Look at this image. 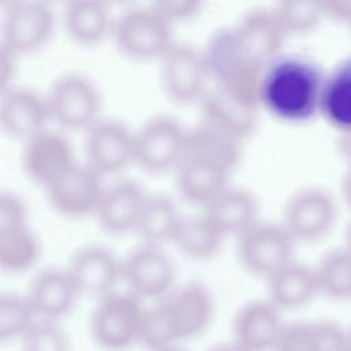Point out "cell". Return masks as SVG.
Here are the masks:
<instances>
[{
    "instance_id": "681fc988",
    "label": "cell",
    "mask_w": 351,
    "mask_h": 351,
    "mask_svg": "<svg viewBox=\"0 0 351 351\" xmlns=\"http://www.w3.org/2000/svg\"><path fill=\"white\" fill-rule=\"evenodd\" d=\"M158 351H181V350H177V348H171V347H166V348H162V350H158Z\"/></svg>"
},
{
    "instance_id": "30bf717a",
    "label": "cell",
    "mask_w": 351,
    "mask_h": 351,
    "mask_svg": "<svg viewBox=\"0 0 351 351\" xmlns=\"http://www.w3.org/2000/svg\"><path fill=\"white\" fill-rule=\"evenodd\" d=\"M86 132V165L99 174L117 173L134 160V133L121 122L99 119Z\"/></svg>"
},
{
    "instance_id": "7402d4cb",
    "label": "cell",
    "mask_w": 351,
    "mask_h": 351,
    "mask_svg": "<svg viewBox=\"0 0 351 351\" xmlns=\"http://www.w3.org/2000/svg\"><path fill=\"white\" fill-rule=\"evenodd\" d=\"M145 199L147 196L136 182L123 181L103 192L95 214L108 232L134 230Z\"/></svg>"
},
{
    "instance_id": "484cf974",
    "label": "cell",
    "mask_w": 351,
    "mask_h": 351,
    "mask_svg": "<svg viewBox=\"0 0 351 351\" xmlns=\"http://www.w3.org/2000/svg\"><path fill=\"white\" fill-rule=\"evenodd\" d=\"M186 154L208 160L229 173L240 160V141L202 122L188 133Z\"/></svg>"
},
{
    "instance_id": "3957f363",
    "label": "cell",
    "mask_w": 351,
    "mask_h": 351,
    "mask_svg": "<svg viewBox=\"0 0 351 351\" xmlns=\"http://www.w3.org/2000/svg\"><path fill=\"white\" fill-rule=\"evenodd\" d=\"M45 97L51 119L63 128L88 130L100 119L99 90L82 75L67 74L58 78Z\"/></svg>"
},
{
    "instance_id": "d6a6232c",
    "label": "cell",
    "mask_w": 351,
    "mask_h": 351,
    "mask_svg": "<svg viewBox=\"0 0 351 351\" xmlns=\"http://www.w3.org/2000/svg\"><path fill=\"white\" fill-rule=\"evenodd\" d=\"M274 12L287 33H299L310 30L324 14V8L321 0H280Z\"/></svg>"
},
{
    "instance_id": "9a60e30c",
    "label": "cell",
    "mask_w": 351,
    "mask_h": 351,
    "mask_svg": "<svg viewBox=\"0 0 351 351\" xmlns=\"http://www.w3.org/2000/svg\"><path fill=\"white\" fill-rule=\"evenodd\" d=\"M48 119L51 114L45 96L19 88L3 90L0 122L8 134L27 140L45 130Z\"/></svg>"
},
{
    "instance_id": "44dd1931",
    "label": "cell",
    "mask_w": 351,
    "mask_h": 351,
    "mask_svg": "<svg viewBox=\"0 0 351 351\" xmlns=\"http://www.w3.org/2000/svg\"><path fill=\"white\" fill-rule=\"evenodd\" d=\"M78 295L80 292L67 270L48 269L36 276L26 299L34 314L53 319L67 313Z\"/></svg>"
},
{
    "instance_id": "ba28073f",
    "label": "cell",
    "mask_w": 351,
    "mask_h": 351,
    "mask_svg": "<svg viewBox=\"0 0 351 351\" xmlns=\"http://www.w3.org/2000/svg\"><path fill=\"white\" fill-rule=\"evenodd\" d=\"M239 252L244 266L267 278L292 262L293 239L282 228L255 222L240 236Z\"/></svg>"
},
{
    "instance_id": "d4e9b609",
    "label": "cell",
    "mask_w": 351,
    "mask_h": 351,
    "mask_svg": "<svg viewBox=\"0 0 351 351\" xmlns=\"http://www.w3.org/2000/svg\"><path fill=\"white\" fill-rule=\"evenodd\" d=\"M317 292L315 270L293 261L269 277L270 302L278 308L303 306Z\"/></svg>"
},
{
    "instance_id": "8992f818",
    "label": "cell",
    "mask_w": 351,
    "mask_h": 351,
    "mask_svg": "<svg viewBox=\"0 0 351 351\" xmlns=\"http://www.w3.org/2000/svg\"><path fill=\"white\" fill-rule=\"evenodd\" d=\"M55 27L53 14L43 0H19L4 11L3 43L18 53L34 52L51 38Z\"/></svg>"
},
{
    "instance_id": "d590c367",
    "label": "cell",
    "mask_w": 351,
    "mask_h": 351,
    "mask_svg": "<svg viewBox=\"0 0 351 351\" xmlns=\"http://www.w3.org/2000/svg\"><path fill=\"white\" fill-rule=\"evenodd\" d=\"M348 341V330L337 324H308V351H347Z\"/></svg>"
},
{
    "instance_id": "4316f807",
    "label": "cell",
    "mask_w": 351,
    "mask_h": 351,
    "mask_svg": "<svg viewBox=\"0 0 351 351\" xmlns=\"http://www.w3.org/2000/svg\"><path fill=\"white\" fill-rule=\"evenodd\" d=\"M181 219L171 199L160 195L147 196L134 230L145 244L158 245L163 241H173Z\"/></svg>"
},
{
    "instance_id": "c3c4849f",
    "label": "cell",
    "mask_w": 351,
    "mask_h": 351,
    "mask_svg": "<svg viewBox=\"0 0 351 351\" xmlns=\"http://www.w3.org/2000/svg\"><path fill=\"white\" fill-rule=\"evenodd\" d=\"M43 1H45V3H48V4H51V3H67L69 0H43Z\"/></svg>"
},
{
    "instance_id": "603a6c76",
    "label": "cell",
    "mask_w": 351,
    "mask_h": 351,
    "mask_svg": "<svg viewBox=\"0 0 351 351\" xmlns=\"http://www.w3.org/2000/svg\"><path fill=\"white\" fill-rule=\"evenodd\" d=\"M254 197L241 189L225 188L206 204V218L223 234H241L256 222Z\"/></svg>"
},
{
    "instance_id": "bcb514c9",
    "label": "cell",
    "mask_w": 351,
    "mask_h": 351,
    "mask_svg": "<svg viewBox=\"0 0 351 351\" xmlns=\"http://www.w3.org/2000/svg\"><path fill=\"white\" fill-rule=\"evenodd\" d=\"M0 1H1L3 7L5 8V7H8V5H11V4H14V3H16V1H19V0H0Z\"/></svg>"
},
{
    "instance_id": "9c48e42d",
    "label": "cell",
    "mask_w": 351,
    "mask_h": 351,
    "mask_svg": "<svg viewBox=\"0 0 351 351\" xmlns=\"http://www.w3.org/2000/svg\"><path fill=\"white\" fill-rule=\"evenodd\" d=\"M336 218L332 196L318 188L295 193L284 211V229L293 240L311 241L324 236Z\"/></svg>"
},
{
    "instance_id": "f1b7e54d",
    "label": "cell",
    "mask_w": 351,
    "mask_h": 351,
    "mask_svg": "<svg viewBox=\"0 0 351 351\" xmlns=\"http://www.w3.org/2000/svg\"><path fill=\"white\" fill-rule=\"evenodd\" d=\"M225 236L206 218L202 217L181 219L178 229L173 237V243L192 258L213 256Z\"/></svg>"
},
{
    "instance_id": "83f0119b",
    "label": "cell",
    "mask_w": 351,
    "mask_h": 351,
    "mask_svg": "<svg viewBox=\"0 0 351 351\" xmlns=\"http://www.w3.org/2000/svg\"><path fill=\"white\" fill-rule=\"evenodd\" d=\"M319 111L341 133L351 130V59L324 81Z\"/></svg>"
},
{
    "instance_id": "6da1fadb",
    "label": "cell",
    "mask_w": 351,
    "mask_h": 351,
    "mask_svg": "<svg viewBox=\"0 0 351 351\" xmlns=\"http://www.w3.org/2000/svg\"><path fill=\"white\" fill-rule=\"evenodd\" d=\"M324 81L308 60L277 58L263 70L259 103L282 121H306L319 111Z\"/></svg>"
},
{
    "instance_id": "816d5d0a",
    "label": "cell",
    "mask_w": 351,
    "mask_h": 351,
    "mask_svg": "<svg viewBox=\"0 0 351 351\" xmlns=\"http://www.w3.org/2000/svg\"><path fill=\"white\" fill-rule=\"evenodd\" d=\"M348 339H350V341H351V328H350V330H348Z\"/></svg>"
},
{
    "instance_id": "ab89813d",
    "label": "cell",
    "mask_w": 351,
    "mask_h": 351,
    "mask_svg": "<svg viewBox=\"0 0 351 351\" xmlns=\"http://www.w3.org/2000/svg\"><path fill=\"white\" fill-rule=\"evenodd\" d=\"M18 53L15 49L8 47L7 44L1 43V49H0V84H1V90L8 89L10 81H12L15 71H16V60Z\"/></svg>"
},
{
    "instance_id": "8d00e7d4",
    "label": "cell",
    "mask_w": 351,
    "mask_h": 351,
    "mask_svg": "<svg viewBox=\"0 0 351 351\" xmlns=\"http://www.w3.org/2000/svg\"><path fill=\"white\" fill-rule=\"evenodd\" d=\"M202 1L203 0H152L151 7L174 23L192 18L199 11Z\"/></svg>"
},
{
    "instance_id": "f6af8a7d",
    "label": "cell",
    "mask_w": 351,
    "mask_h": 351,
    "mask_svg": "<svg viewBox=\"0 0 351 351\" xmlns=\"http://www.w3.org/2000/svg\"><path fill=\"white\" fill-rule=\"evenodd\" d=\"M346 248L351 252V223H350V226L347 229V245H346Z\"/></svg>"
},
{
    "instance_id": "e575fe53",
    "label": "cell",
    "mask_w": 351,
    "mask_h": 351,
    "mask_svg": "<svg viewBox=\"0 0 351 351\" xmlns=\"http://www.w3.org/2000/svg\"><path fill=\"white\" fill-rule=\"evenodd\" d=\"M177 339L178 337L160 304L152 310L144 311L138 340H141L147 347L158 351L170 347Z\"/></svg>"
},
{
    "instance_id": "60d3db41",
    "label": "cell",
    "mask_w": 351,
    "mask_h": 351,
    "mask_svg": "<svg viewBox=\"0 0 351 351\" xmlns=\"http://www.w3.org/2000/svg\"><path fill=\"white\" fill-rule=\"evenodd\" d=\"M324 12L337 18L351 21V0H321Z\"/></svg>"
},
{
    "instance_id": "4dcf8cb0",
    "label": "cell",
    "mask_w": 351,
    "mask_h": 351,
    "mask_svg": "<svg viewBox=\"0 0 351 351\" xmlns=\"http://www.w3.org/2000/svg\"><path fill=\"white\" fill-rule=\"evenodd\" d=\"M314 270L319 292L333 299H351V252L347 248L326 254Z\"/></svg>"
},
{
    "instance_id": "ee69618b",
    "label": "cell",
    "mask_w": 351,
    "mask_h": 351,
    "mask_svg": "<svg viewBox=\"0 0 351 351\" xmlns=\"http://www.w3.org/2000/svg\"><path fill=\"white\" fill-rule=\"evenodd\" d=\"M210 351H247V350L243 348L239 343L233 341V343H226V344L215 346V347L211 348Z\"/></svg>"
},
{
    "instance_id": "4fadbf2b",
    "label": "cell",
    "mask_w": 351,
    "mask_h": 351,
    "mask_svg": "<svg viewBox=\"0 0 351 351\" xmlns=\"http://www.w3.org/2000/svg\"><path fill=\"white\" fill-rule=\"evenodd\" d=\"M241 53L256 66L266 67L277 59L287 30L276 12L251 11L232 27Z\"/></svg>"
},
{
    "instance_id": "277c9868",
    "label": "cell",
    "mask_w": 351,
    "mask_h": 351,
    "mask_svg": "<svg viewBox=\"0 0 351 351\" xmlns=\"http://www.w3.org/2000/svg\"><path fill=\"white\" fill-rule=\"evenodd\" d=\"M188 133L171 117H156L134 133V162L151 171L178 167L186 155Z\"/></svg>"
},
{
    "instance_id": "f907efd6",
    "label": "cell",
    "mask_w": 351,
    "mask_h": 351,
    "mask_svg": "<svg viewBox=\"0 0 351 351\" xmlns=\"http://www.w3.org/2000/svg\"><path fill=\"white\" fill-rule=\"evenodd\" d=\"M347 351H351V341H348V347H347Z\"/></svg>"
},
{
    "instance_id": "cb8c5ba5",
    "label": "cell",
    "mask_w": 351,
    "mask_h": 351,
    "mask_svg": "<svg viewBox=\"0 0 351 351\" xmlns=\"http://www.w3.org/2000/svg\"><path fill=\"white\" fill-rule=\"evenodd\" d=\"M228 176V170L186 154L177 167V185L185 199L206 206L226 188Z\"/></svg>"
},
{
    "instance_id": "e0dca14e",
    "label": "cell",
    "mask_w": 351,
    "mask_h": 351,
    "mask_svg": "<svg viewBox=\"0 0 351 351\" xmlns=\"http://www.w3.org/2000/svg\"><path fill=\"white\" fill-rule=\"evenodd\" d=\"M160 306L178 339L200 333L213 314L211 298L199 284H188L171 292Z\"/></svg>"
},
{
    "instance_id": "5b68a950",
    "label": "cell",
    "mask_w": 351,
    "mask_h": 351,
    "mask_svg": "<svg viewBox=\"0 0 351 351\" xmlns=\"http://www.w3.org/2000/svg\"><path fill=\"white\" fill-rule=\"evenodd\" d=\"M160 81L166 95L178 103L202 100L211 78L204 52L174 44L160 59Z\"/></svg>"
},
{
    "instance_id": "8fae6325",
    "label": "cell",
    "mask_w": 351,
    "mask_h": 351,
    "mask_svg": "<svg viewBox=\"0 0 351 351\" xmlns=\"http://www.w3.org/2000/svg\"><path fill=\"white\" fill-rule=\"evenodd\" d=\"M174 273L171 259L152 244L134 250L122 263V277L133 295L145 299L166 295L173 285Z\"/></svg>"
},
{
    "instance_id": "ffe728a7",
    "label": "cell",
    "mask_w": 351,
    "mask_h": 351,
    "mask_svg": "<svg viewBox=\"0 0 351 351\" xmlns=\"http://www.w3.org/2000/svg\"><path fill=\"white\" fill-rule=\"evenodd\" d=\"M202 103L203 123L241 141L254 129L256 108L234 99L221 88L208 90Z\"/></svg>"
},
{
    "instance_id": "f546056e",
    "label": "cell",
    "mask_w": 351,
    "mask_h": 351,
    "mask_svg": "<svg viewBox=\"0 0 351 351\" xmlns=\"http://www.w3.org/2000/svg\"><path fill=\"white\" fill-rule=\"evenodd\" d=\"M40 245L26 223L0 229V263L4 269L19 271L37 259Z\"/></svg>"
},
{
    "instance_id": "5bb4252c",
    "label": "cell",
    "mask_w": 351,
    "mask_h": 351,
    "mask_svg": "<svg viewBox=\"0 0 351 351\" xmlns=\"http://www.w3.org/2000/svg\"><path fill=\"white\" fill-rule=\"evenodd\" d=\"M22 162L30 178L44 188L77 165L67 140L48 130L26 140Z\"/></svg>"
},
{
    "instance_id": "2e32d148",
    "label": "cell",
    "mask_w": 351,
    "mask_h": 351,
    "mask_svg": "<svg viewBox=\"0 0 351 351\" xmlns=\"http://www.w3.org/2000/svg\"><path fill=\"white\" fill-rule=\"evenodd\" d=\"M66 270L78 292L85 295H106L122 276V265L110 251L97 245L80 248Z\"/></svg>"
},
{
    "instance_id": "7c38bea8",
    "label": "cell",
    "mask_w": 351,
    "mask_h": 351,
    "mask_svg": "<svg viewBox=\"0 0 351 351\" xmlns=\"http://www.w3.org/2000/svg\"><path fill=\"white\" fill-rule=\"evenodd\" d=\"M100 176L89 165H75L45 191L53 207L62 214L81 217L88 213H96L99 202L103 196Z\"/></svg>"
},
{
    "instance_id": "836d02e7",
    "label": "cell",
    "mask_w": 351,
    "mask_h": 351,
    "mask_svg": "<svg viewBox=\"0 0 351 351\" xmlns=\"http://www.w3.org/2000/svg\"><path fill=\"white\" fill-rule=\"evenodd\" d=\"M23 351H69L63 330L48 318L34 321L22 336Z\"/></svg>"
},
{
    "instance_id": "7dc6e473",
    "label": "cell",
    "mask_w": 351,
    "mask_h": 351,
    "mask_svg": "<svg viewBox=\"0 0 351 351\" xmlns=\"http://www.w3.org/2000/svg\"><path fill=\"white\" fill-rule=\"evenodd\" d=\"M106 3H108L110 5L111 4H121V3H128V1H130V0H104Z\"/></svg>"
},
{
    "instance_id": "74e56055",
    "label": "cell",
    "mask_w": 351,
    "mask_h": 351,
    "mask_svg": "<svg viewBox=\"0 0 351 351\" xmlns=\"http://www.w3.org/2000/svg\"><path fill=\"white\" fill-rule=\"evenodd\" d=\"M274 351H308V324L285 325Z\"/></svg>"
},
{
    "instance_id": "b9f144b4",
    "label": "cell",
    "mask_w": 351,
    "mask_h": 351,
    "mask_svg": "<svg viewBox=\"0 0 351 351\" xmlns=\"http://www.w3.org/2000/svg\"><path fill=\"white\" fill-rule=\"evenodd\" d=\"M339 147L343 158L348 162V165H351V130L341 133Z\"/></svg>"
},
{
    "instance_id": "d6986e66",
    "label": "cell",
    "mask_w": 351,
    "mask_h": 351,
    "mask_svg": "<svg viewBox=\"0 0 351 351\" xmlns=\"http://www.w3.org/2000/svg\"><path fill=\"white\" fill-rule=\"evenodd\" d=\"M104 0H69L64 3L63 26L77 44L95 45L112 36L114 21Z\"/></svg>"
},
{
    "instance_id": "52a82bcc",
    "label": "cell",
    "mask_w": 351,
    "mask_h": 351,
    "mask_svg": "<svg viewBox=\"0 0 351 351\" xmlns=\"http://www.w3.org/2000/svg\"><path fill=\"white\" fill-rule=\"evenodd\" d=\"M143 314L134 295H110L92 315V335L104 348H125L138 340Z\"/></svg>"
},
{
    "instance_id": "1f68e13d",
    "label": "cell",
    "mask_w": 351,
    "mask_h": 351,
    "mask_svg": "<svg viewBox=\"0 0 351 351\" xmlns=\"http://www.w3.org/2000/svg\"><path fill=\"white\" fill-rule=\"evenodd\" d=\"M34 311L25 298L15 295L1 296L0 299V339L10 340L23 336L30 328Z\"/></svg>"
},
{
    "instance_id": "f5cc1de1",
    "label": "cell",
    "mask_w": 351,
    "mask_h": 351,
    "mask_svg": "<svg viewBox=\"0 0 351 351\" xmlns=\"http://www.w3.org/2000/svg\"><path fill=\"white\" fill-rule=\"evenodd\" d=\"M350 22H351V21H350Z\"/></svg>"
},
{
    "instance_id": "ac0fdd59",
    "label": "cell",
    "mask_w": 351,
    "mask_h": 351,
    "mask_svg": "<svg viewBox=\"0 0 351 351\" xmlns=\"http://www.w3.org/2000/svg\"><path fill=\"white\" fill-rule=\"evenodd\" d=\"M278 310L271 302L250 303L243 307L234 322V341L247 351L274 350L285 326Z\"/></svg>"
},
{
    "instance_id": "7bdbcfd3",
    "label": "cell",
    "mask_w": 351,
    "mask_h": 351,
    "mask_svg": "<svg viewBox=\"0 0 351 351\" xmlns=\"http://www.w3.org/2000/svg\"><path fill=\"white\" fill-rule=\"evenodd\" d=\"M341 192H343V197H344L346 203L351 208V165H348V169H347V171H346V174L343 177Z\"/></svg>"
},
{
    "instance_id": "f35d334b",
    "label": "cell",
    "mask_w": 351,
    "mask_h": 351,
    "mask_svg": "<svg viewBox=\"0 0 351 351\" xmlns=\"http://www.w3.org/2000/svg\"><path fill=\"white\" fill-rule=\"evenodd\" d=\"M26 223L25 204L14 195L0 197V229Z\"/></svg>"
},
{
    "instance_id": "7a4b0ae2",
    "label": "cell",
    "mask_w": 351,
    "mask_h": 351,
    "mask_svg": "<svg viewBox=\"0 0 351 351\" xmlns=\"http://www.w3.org/2000/svg\"><path fill=\"white\" fill-rule=\"evenodd\" d=\"M171 25L154 7L133 8L114 23L112 37L118 49L136 60L160 59L173 45Z\"/></svg>"
}]
</instances>
